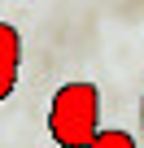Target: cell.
Masks as SVG:
<instances>
[{"instance_id":"obj_1","label":"cell","mask_w":144,"mask_h":148,"mask_svg":"<svg viewBox=\"0 0 144 148\" xmlns=\"http://www.w3.org/2000/svg\"><path fill=\"white\" fill-rule=\"evenodd\" d=\"M48 135L61 148H92L101 135V92L96 83H61L48 105Z\"/></svg>"},{"instance_id":"obj_2","label":"cell","mask_w":144,"mask_h":148,"mask_svg":"<svg viewBox=\"0 0 144 148\" xmlns=\"http://www.w3.org/2000/svg\"><path fill=\"white\" fill-rule=\"evenodd\" d=\"M18 70H22V35H18V26L0 22V105L13 96Z\"/></svg>"},{"instance_id":"obj_3","label":"cell","mask_w":144,"mask_h":148,"mask_svg":"<svg viewBox=\"0 0 144 148\" xmlns=\"http://www.w3.org/2000/svg\"><path fill=\"white\" fill-rule=\"evenodd\" d=\"M92 148H140L127 131H101L96 139H92Z\"/></svg>"},{"instance_id":"obj_4","label":"cell","mask_w":144,"mask_h":148,"mask_svg":"<svg viewBox=\"0 0 144 148\" xmlns=\"http://www.w3.org/2000/svg\"><path fill=\"white\" fill-rule=\"evenodd\" d=\"M140 126H144V96H140Z\"/></svg>"}]
</instances>
